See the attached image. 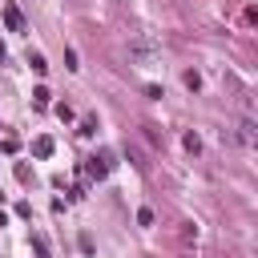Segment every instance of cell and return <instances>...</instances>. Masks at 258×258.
I'll return each mask as SVG.
<instances>
[{
  "label": "cell",
  "mask_w": 258,
  "mask_h": 258,
  "mask_svg": "<svg viewBox=\"0 0 258 258\" xmlns=\"http://www.w3.org/2000/svg\"><path fill=\"white\" fill-rule=\"evenodd\" d=\"M32 250H36V258H52V250H48V238H44V234H32Z\"/></svg>",
  "instance_id": "obj_6"
},
{
  "label": "cell",
  "mask_w": 258,
  "mask_h": 258,
  "mask_svg": "<svg viewBox=\"0 0 258 258\" xmlns=\"http://www.w3.org/2000/svg\"><path fill=\"white\" fill-rule=\"evenodd\" d=\"M141 133H145V141H149V145H161V133H157V125H141Z\"/></svg>",
  "instance_id": "obj_9"
},
{
  "label": "cell",
  "mask_w": 258,
  "mask_h": 258,
  "mask_svg": "<svg viewBox=\"0 0 258 258\" xmlns=\"http://www.w3.org/2000/svg\"><path fill=\"white\" fill-rule=\"evenodd\" d=\"M109 169H113V157H109V153H97V157H89V173H93V177H105Z\"/></svg>",
  "instance_id": "obj_4"
},
{
  "label": "cell",
  "mask_w": 258,
  "mask_h": 258,
  "mask_svg": "<svg viewBox=\"0 0 258 258\" xmlns=\"http://www.w3.org/2000/svg\"><path fill=\"white\" fill-rule=\"evenodd\" d=\"M4 24H8V32H24L28 24H24V12L16 8V4H4Z\"/></svg>",
  "instance_id": "obj_2"
},
{
  "label": "cell",
  "mask_w": 258,
  "mask_h": 258,
  "mask_svg": "<svg viewBox=\"0 0 258 258\" xmlns=\"http://www.w3.org/2000/svg\"><path fill=\"white\" fill-rule=\"evenodd\" d=\"M64 69H81V64H77V52H73V48H64Z\"/></svg>",
  "instance_id": "obj_15"
},
{
  "label": "cell",
  "mask_w": 258,
  "mask_h": 258,
  "mask_svg": "<svg viewBox=\"0 0 258 258\" xmlns=\"http://www.w3.org/2000/svg\"><path fill=\"white\" fill-rule=\"evenodd\" d=\"M32 105H36V109H48V105H52V93H48V89L40 85V89L32 93Z\"/></svg>",
  "instance_id": "obj_7"
},
{
  "label": "cell",
  "mask_w": 258,
  "mask_h": 258,
  "mask_svg": "<svg viewBox=\"0 0 258 258\" xmlns=\"http://www.w3.org/2000/svg\"><path fill=\"white\" fill-rule=\"evenodd\" d=\"M93 129H97V117H85V121H81V133H85V137H89V133H93Z\"/></svg>",
  "instance_id": "obj_16"
},
{
  "label": "cell",
  "mask_w": 258,
  "mask_h": 258,
  "mask_svg": "<svg viewBox=\"0 0 258 258\" xmlns=\"http://www.w3.org/2000/svg\"><path fill=\"white\" fill-rule=\"evenodd\" d=\"M32 153L36 157H52V137H36L32 141Z\"/></svg>",
  "instance_id": "obj_5"
},
{
  "label": "cell",
  "mask_w": 258,
  "mask_h": 258,
  "mask_svg": "<svg viewBox=\"0 0 258 258\" xmlns=\"http://www.w3.org/2000/svg\"><path fill=\"white\" fill-rule=\"evenodd\" d=\"M137 222H141V226H153V210L141 206V210H137Z\"/></svg>",
  "instance_id": "obj_12"
},
{
  "label": "cell",
  "mask_w": 258,
  "mask_h": 258,
  "mask_svg": "<svg viewBox=\"0 0 258 258\" xmlns=\"http://www.w3.org/2000/svg\"><path fill=\"white\" fill-rule=\"evenodd\" d=\"M16 181H32V169H28V165H24V161H20V165H16Z\"/></svg>",
  "instance_id": "obj_14"
},
{
  "label": "cell",
  "mask_w": 258,
  "mask_h": 258,
  "mask_svg": "<svg viewBox=\"0 0 258 258\" xmlns=\"http://www.w3.org/2000/svg\"><path fill=\"white\" fill-rule=\"evenodd\" d=\"M185 149H189V153H202V137H198V133H185Z\"/></svg>",
  "instance_id": "obj_11"
},
{
  "label": "cell",
  "mask_w": 258,
  "mask_h": 258,
  "mask_svg": "<svg viewBox=\"0 0 258 258\" xmlns=\"http://www.w3.org/2000/svg\"><path fill=\"white\" fill-rule=\"evenodd\" d=\"M234 141H238V145H258V125H254L250 117H242V121L234 125Z\"/></svg>",
  "instance_id": "obj_1"
},
{
  "label": "cell",
  "mask_w": 258,
  "mask_h": 258,
  "mask_svg": "<svg viewBox=\"0 0 258 258\" xmlns=\"http://www.w3.org/2000/svg\"><path fill=\"white\" fill-rule=\"evenodd\" d=\"M129 56H137V60H153V56H157V44H153V40H133V44H129Z\"/></svg>",
  "instance_id": "obj_3"
},
{
  "label": "cell",
  "mask_w": 258,
  "mask_h": 258,
  "mask_svg": "<svg viewBox=\"0 0 258 258\" xmlns=\"http://www.w3.org/2000/svg\"><path fill=\"white\" fill-rule=\"evenodd\" d=\"M0 149H4V153H16V149H20V141H16V137H4V141H0Z\"/></svg>",
  "instance_id": "obj_13"
},
{
  "label": "cell",
  "mask_w": 258,
  "mask_h": 258,
  "mask_svg": "<svg viewBox=\"0 0 258 258\" xmlns=\"http://www.w3.org/2000/svg\"><path fill=\"white\" fill-rule=\"evenodd\" d=\"M4 56H8V48H4V40H0V60H4Z\"/></svg>",
  "instance_id": "obj_17"
},
{
  "label": "cell",
  "mask_w": 258,
  "mask_h": 258,
  "mask_svg": "<svg viewBox=\"0 0 258 258\" xmlns=\"http://www.w3.org/2000/svg\"><path fill=\"white\" fill-rule=\"evenodd\" d=\"M181 81H185V89H194V93H198V89H202V77H198V73H194V69H189V73H185V77H181Z\"/></svg>",
  "instance_id": "obj_10"
},
{
  "label": "cell",
  "mask_w": 258,
  "mask_h": 258,
  "mask_svg": "<svg viewBox=\"0 0 258 258\" xmlns=\"http://www.w3.org/2000/svg\"><path fill=\"white\" fill-rule=\"evenodd\" d=\"M28 64H32V69H36V73H48V60H44V56H40V52H28Z\"/></svg>",
  "instance_id": "obj_8"
}]
</instances>
